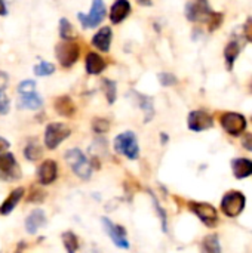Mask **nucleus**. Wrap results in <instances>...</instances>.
Masks as SVG:
<instances>
[{
    "mask_svg": "<svg viewBox=\"0 0 252 253\" xmlns=\"http://www.w3.org/2000/svg\"><path fill=\"white\" fill-rule=\"evenodd\" d=\"M65 162L70 166V169L73 170V173L76 176H79L80 179H89L91 178L92 166L79 148L68 150L65 153Z\"/></svg>",
    "mask_w": 252,
    "mask_h": 253,
    "instance_id": "f257e3e1",
    "label": "nucleus"
},
{
    "mask_svg": "<svg viewBox=\"0 0 252 253\" xmlns=\"http://www.w3.org/2000/svg\"><path fill=\"white\" fill-rule=\"evenodd\" d=\"M114 150L129 160H137L140 157V147L135 133L128 130L117 135L114 139Z\"/></svg>",
    "mask_w": 252,
    "mask_h": 253,
    "instance_id": "f03ea898",
    "label": "nucleus"
},
{
    "mask_svg": "<svg viewBox=\"0 0 252 253\" xmlns=\"http://www.w3.org/2000/svg\"><path fill=\"white\" fill-rule=\"evenodd\" d=\"M247 205V199L241 191H229L221 200V211L229 218L239 216Z\"/></svg>",
    "mask_w": 252,
    "mask_h": 253,
    "instance_id": "7ed1b4c3",
    "label": "nucleus"
},
{
    "mask_svg": "<svg viewBox=\"0 0 252 253\" xmlns=\"http://www.w3.org/2000/svg\"><path fill=\"white\" fill-rule=\"evenodd\" d=\"M71 130L64 123H49L45 130V145L49 150H55L62 141L70 136Z\"/></svg>",
    "mask_w": 252,
    "mask_h": 253,
    "instance_id": "20e7f679",
    "label": "nucleus"
},
{
    "mask_svg": "<svg viewBox=\"0 0 252 253\" xmlns=\"http://www.w3.org/2000/svg\"><path fill=\"white\" fill-rule=\"evenodd\" d=\"M21 178V168L12 153L0 154V179L10 182Z\"/></svg>",
    "mask_w": 252,
    "mask_h": 253,
    "instance_id": "39448f33",
    "label": "nucleus"
},
{
    "mask_svg": "<svg viewBox=\"0 0 252 253\" xmlns=\"http://www.w3.org/2000/svg\"><path fill=\"white\" fill-rule=\"evenodd\" d=\"M55 53H56V58H58L59 64L62 67L68 68L79 59L80 49H79V44L74 43L73 40H64L62 43L56 44Z\"/></svg>",
    "mask_w": 252,
    "mask_h": 253,
    "instance_id": "423d86ee",
    "label": "nucleus"
},
{
    "mask_svg": "<svg viewBox=\"0 0 252 253\" xmlns=\"http://www.w3.org/2000/svg\"><path fill=\"white\" fill-rule=\"evenodd\" d=\"M189 209L206 225V227H215L218 224V213L215 211V208L209 203H203V202H190L189 203Z\"/></svg>",
    "mask_w": 252,
    "mask_h": 253,
    "instance_id": "0eeeda50",
    "label": "nucleus"
},
{
    "mask_svg": "<svg viewBox=\"0 0 252 253\" xmlns=\"http://www.w3.org/2000/svg\"><path fill=\"white\" fill-rule=\"evenodd\" d=\"M223 129L233 136H239L247 129V119L239 113H224L220 119Z\"/></svg>",
    "mask_w": 252,
    "mask_h": 253,
    "instance_id": "6e6552de",
    "label": "nucleus"
},
{
    "mask_svg": "<svg viewBox=\"0 0 252 253\" xmlns=\"http://www.w3.org/2000/svg\"><path fill=\"white\" fill-rule=\"evenodd\" d=\"M212 12L206 0H195L186 6V16L192 22H208Z\"/></svg>",
    "mask_w": 252,
    "mask_h": 253,
    "instance_id": "1a4fd4ad",
    "label": "nucleus"
},
{
    "mask_svg": "<svg viewBox=\"0 0 252 253\" xmlns=\"http://www.w3.org/2000/svg\"><path fill=\"white\" fill-rule=\"evenodd\" d=\"M104 16H105V4H104L102 0H94L91 12L88 15H83V13L77 15V18L82 22L83 28H94V27H97L98 24L102 22Z\"/></svg>",
    "mask_w": 252,
    "mask_h": 253,
    "instance_id": "9d476101",
    "label": "nucleus"
},
{
    "mask_svg": "<svg viewBox=\"0 0 252 253\" xmlns=\"http://www.w3.org/2000/svg\"><path fill=\"white\" fill-rule=\"evenodd\" d=\"M102 225H104L105 233L108 234V237L114 243V246H117L120 249H129V242H128L126 231L123 227L113 224L108 218H102Z\"/></svg>",
    "mask_w": 252,
    "mask_h": 253,
    "instance_id": "9b49d317",
    "label": "nucleus"
},
{
    "mask_svg": "<svg viewBox=\"0 0 252 253\" xmlns=\"http://www.w3.org/2000/svg\"><path fill=\"white\" fill-rule=\"evenodd\" d=\"M187 125H189V129L193 132H203V130L211 129L214 126V120L206 111L195 110L189 114Z\"/></svg>",
    "mask_w": 252,
    "mask_h": 253,
    "instance_id": "f8f14e48",
    "label": "nucleus"
},
{
    "mask_svg": "<svg viewBox=\"0 0 252 253\" xmlns=\"http://www.w3.org/2000/svg\"><path fill=\"white\" fill-rule=\"evenodd\" d=\"M58 178V166L53 160H45L37 169V179L42 185H50Z\"/></svg>",
    "mask_w": 252,
    "mask_h": 253,
    "instance_id": "ddd939ff",
    "label": "nucleus"
},
{
    "mask_svg": "<svg viewBox=\"0 0 252 253\" xmlns=\"http://www.w3.org/2000/svg\"><path fill=\"white\" fill-rule=\"evenodd\" d=\"M46 224V215L42 209H34L25 219V230L28 234H36Z\"/></svg>",
    "mask_w": 252,
    "mask_h": 253,
    "instance_id": "4468645a",
    "label": "nucleus"
},
{
    "mask_svg": "<svg viewBox=\"0 0 252 253\" xmlns=\"http://www.w3.org/2000/svg\"><path fill=\"white\" fill-rule=\"evenodd\" d=\"M131 12V3L128 0H116L110 9V21L113 24L122 22Z\"/></svg>",
    "mask_w": 252,
    "mask_h": 253,
    "instance_id": "2eb2a0df",
    "label": "nucleus"
},
{
    "mask_svg": "<svg viewBox=\"0 0 252 253\" xmlns=\"http://www.w3.org/2000/svg\"><path fill=\"white\" fill-rule=\"evenodd\" d=\"M111 39H113V31L110 27H102L92 39V44L101 50V52H108L110 44H111Z\"/></svg>",
    "mask_w": 252,
    "mask_h": 253,
    "instance_id": "dca6fc26",
    "label": "nucleus"
},
{
    "mask_svg": "<svg viewBox=\"0 0 252 253\" xmlns=\"http://www.w3.org/2000/svg\"><path fill=\"white\" fill-rule=\"evenodd\" d=\"M22 196H24V188L22 187H18L13 191H10L9 196L6 197V200L0 205V215H4V216L9 215L18 206V203L21 202Z\"/></svg>",
    "mask_w": 252,
    "mask_h": 253,
    "instance_id": "f3484780",
    "label": "nucleus"
},
{
    "mask_svg": "<svg viewBox=\"0 0 252 253\" xmlns=\"http://www.w3.org/2000/svg\"><path fill=\"white\" fill-rule=\"evenodd\" d=\"M85 64H86V71H88V74H91V76H98V74H101V73L105 70V67H107L104 58H101V56H100L98 53H95V52H89V53L86 55Z\"/></svg>",
    "mask_w": 252,
    "mask_h": 253,
    "instance_id": "a211bd4d",
    "label": "nucleus"
},
{
    "mask_svg": "<svg viewBox=\"0 0 252 253\" xmlns=\"http://www.w3.org/2000/svg\"><path fill=\"white\" fill-rule=\"evenodd\" d=\"M232 170H233L235 178H238V179H245V178L251 176L252 160L244 159V157H239V159L232 160Z\"/></svg>",
    "mask_w": 252,
    "mask_h": 253,
    "instance_id": "6ab92c4d",
    "label": "nucleus"
},
{
    "mask_svg": "<svg viewBox=\"0 0 252 253\" xmlns=\"http://www.w3.org/2000/svg\"><path fill=\"white\" fill-rule=\"evenodd\" d=\"M18 105H19V108L39 110L43 105V101H42V98L34 90V92H28V93H19Z\"/></svg>",
    "mask_w": 252,
    "mask_h": 253,
    "instance_id": "aec40b11",
    "label": "nucleus"
},
{
    "mask_svg": "<svg viewBox=\"0 0 252 253\" xmlns=\"http://www.w3.org/2000/svg\"><path fill=\"white\" fill-rule=\"evenodd\" d=\"M53 107H55V111H56L59 116H62V117H71V116L74 114V111H76L74 102H73L71 98L67 96V95L58 96V98L55 99Z\"/></svg>",
    "mask_w": 252,
    "mask_h": 253,
    "instance_id": "412c9836",
    "label": "nucleus"
},
{
    "mask_svg": "<svg viewBox=\"0 0 252 253\" xmlns=\"http://www.w3.org/2000/svg\"><path fill=\"white\" fill-rule=\"evenodd\" d=\"M241 50H242V47H241V44H239L236 40L230 42V43L226 46V49H224V58H226L227 70H232V68H233L235 61L238 59V56H239Z\"/></svg>",
    "mask_w": 252,
    "mask_h": 253,
    "instance_id": "4be33fe9",
    "label": "nucleus"
},
{
    "mask_svg": "<svg viewBox=\"0 0 252 253\" xmlns=\"http://www.w3.org/2000/svg\"><path fill=\"white\" fill-rule=\"evenodd\" d=\"M202 253H221V246L217 234H209L203 239Z\"/></svg>",
    "mask_w": 252,
    "mask_h": 253,
    "instance_id": "5701e85b",
    "label": "nucleus"
},
{
    "mask_svg": "<svg viewBox=\"0 0 252 253\" xmlns=\"http://www.w3.org/2000/svg\"><path fill=\"white\" fill-rule=\"evenodd\" d=\"M62 243H64L67 253H76L79 251V239L71 231H65L62 234Z\"/></svg>",
    "mask_w": 252,
    "mask_h": 253,
    "instance_id": "b1692460",
    "label": "nucleus"
},
{
    "mask_svg": "<svg viewBox=\"0 0 252 253\" xmlns=\"http://www.w3.org/2000/svg\"><path fill=\"white\" fill-rule=\"evenodd\" d=\"M137 95V99H138V105L141 110H144L147 113V117H146V122L151 120L153 114H154V110H153V99L149 98V96H144L141 93H135Z\"/></svg>",
    "mask_w": 252,
    "mask_h": 253,
    "instance_id": "393cba45",
    "label": "nucleus"
},
{
    "mask_svg": "<svg viewBox=\"0 0 252 253\" xmlns=\"http://www.w3.org/2000/svg\"><path fill=\"white\" fill-rule=\"evenodd\" d=\"M42 154H43V151L37 142H28L27 147L24 148V156L30 162H37L42 157Z\"/></svg>",
    "mask_w": 252,
    "mask_h": 253,
    "instance_id": "a878e982",
    "label": "nucleus"
},
{
    "mask_svg": "<svg viewBox=\"0 0 252 253\" xmlns=\"http://www.w3.org/2000/svg\"><path fill=\"white\" fill-rule=\"evenodd\" d=\"M102 90L107 96V101L110 104H113L116 101V93H117V87H116V83L113 80H108V79H104L102 80Z\"/></svg>",
    "mask_w": 252,
    "mask_h": 253,
    "instance_id": "bb28decb",
    "label": "nucleus"
},
{
    "mask_svg": "<svg viewBox=\"0 0 252 253\" xmlns=\"http://www.w3.org/2000/svg\"><path fill=\"white\" fill-rule=\"evenodd\" d=\"M59 36L64 40H73L74 39V30L71 27V24L68 22V19L62 18L59 21Z\"/></svg>",
    "mask_w": 252,
    "mask_h": 253,
    "instance_id": "cd10ccee",
    "label": "nucleus"
},
{
    "mask_svg": "<svg viewBox=\"0 0 252 253\" xmlns=\"http://www.w3.org/2000/svg\"><path fill=\"white\" fill-rule=\"evenodd\" d=\"M53 71H55L53 64L46 62V61H40V62L34 67V73H36L37 76H40V77L50 76V74H53Z\"/></svg>",
    "mask_w": 252,
    "mask_h": 253,
    "instance_id": "c85d7f7f",
    "label": "nucleus"
},
{
    "mask_svg": "<svg viewBox=\"0 0 252 253\" xmlns=\"http://www.w3.org/2000/svg\"><path fill=\"white\" fill-rule=\"evenodd\" d=\"M92 129H94L95 133H105V132L110 129V123H108V120L98 117V119H94V122H92Z\"/></svg>",
    "mask_w": 252,
    "mask_h": 253,
    "instance_id": "c756f323",
    "label": "nucleus"
},
{
    "mask_svg": "<svg viewBox=\"0 0 252 253\" xmlns=\"http://www.w3.org/2000/svg\"><path fill=\"white\" fill-rule=\"evenodd\" d=\"M45 196H46L45 191H42L40 188L33 187L30 194H28V197H27V202L28 203H42L45 200Z\"/></svg>",
    "mask_w": 252,
    "mask_h": 253,
    "instance_id": "7c9ffc66",
    "label": "nucleus"
},
{
    "mask_svg": "<svg viewBox=\"0 0 252 253\" xmlns=\"http://www.w3.org/2000/svg\"><path fill=\"white\" fill-rule=\"evenodd\" d=\"M221 22H223V13L212 12L211 16H209V19H208V28H209V31H215L221 25Z\"/></svg>",
    "mask_w": 252,
    "mask_h": 253,
    "instance_id": "2f4dec72",
    "label": "nucleus"
},
{
    "mask_svg": "<svg viewBox=\"0 0 252 253\" xmlns=\"http://www.w3.org/2000/svg\"><path fill=\"white\" fill-rule=\"evenodd\" d=\"M151 194V193H150ZM151 200H153V205H154V209H156V212L159 213V216H160V221H162V228H163V231L166 233V212L160 208V205H159V202H157V199L154 197V194H151Z\"/></svg>",
    "mask_w": 252,
    "mask_h": 253,
    "instance_id": "473e14b6",
    "label": "nucleus"
},
{
    "mask_svg": "<svg viewBox=\"0 0 252 253\" xmlns=\"http://www.w3.org/2000/svg\"><path fill=\"white\" fill-rule=\"evenodd\" d=\"M159 82L162 86H174L177 83V77L172 73H160L159 74Z\"/></svg>",
    "mask_w": 252,
    "mask_h": 253,
    "instance_id": "72a5a7b5",
    "label": "nucleus"
},
{
    "mask_svg": "<svg viewBox=\"0 0 252 253\" xmlns=\"http://www.w3.org/2000/svg\"><path fill=\"white\" fill-rule=\"evenodd\" d=\"M34 90H36V83L33 80H24L18 86L19 93H28V92H34Z\"/></svg>",
    "mask_w": 252,
    "mask_h": 253,
    "instance_id": "f704fd0d",
    "label": "nucleus"
},
{
    "mask_svg": "<svg viewBox=\"0 0 252 253\" xmlns=\"http://www.w3.org/2000/svg\"><path fill=\"white\" fill-rule=\"evenodd\" d=\"M7 113H9V99L3 92V93H0V114L4 116Z\"/></svg>",
    "mask_w": 252,
    "mask_h": 253,
    "instance_id": "c9c22d12",
    "label": "nucleus"
},
{
    "mask_svg": "<svg viewBox=\"0 0 252 253\" xmlns=\"http://www.w3.org/2000/svg\"><path fill=\"white\" fill-rule=\"evenodd\" d=\"M244 34L245 37L252 43V18H248V21L244 25Z\"/></svg>",
    "mask_w": 252,
    "mask_h": 253,
    "instance_id": "e433bc0d",
    "label": "nucleus"
},
{
    "mask_svg": "<svg viewBox=\"0 0 252 253\" xmlns=\"http://www.w3.org/2000/svg\"><path fill=\"white\" fill-rule=\"evenodd\" d=\"M6 86H7V77H6V74H4V73H1V71H0V93H3V92H4Z\"/></svg>",
    "mask_w": 252,
    "mask_h": 253,
    "instance_id": "4c0bfd02",
    "label": "nucleus"
},
{
    "mask_svg": "<svg viewBox=\"0 0 252 253\" xmlns=\"http://www.w3.org/2000/svg\"><path fill=\"white\" fill-rule=\"evenodd\" d=\"M244 147H245L247 150L252 151V136L251 135H247V136H245V139H244Z\"/></svg>",
    "mask_w": 252,
    "mask_h": 253,
    "instance_id": "58836bf2",
    "label": "nucleus"
},
{
    "mask_svg": "<svg viewBox=\"0 0 252 253\" xmlns=\"http://www.w3.org/2000/svg\"><path fill=\"white\" fill-rule=\"evenodd\" d=\"M6 148H9V142H7L4 138H1V136H0V154H1Z\"/></svg>",
    "mask_w": 252,
    "mask_h": 253,
    "instance_id": "ea45409f",
    "label": "nucleus"
},
{
    "mask_svg": "<svg viewBox=\"0 0 252 253\" xmlns=\"http://www.w3.org/2000/svg\"><path fill=\"white\" fill-rule=\"evenodd\" d=\"M25 248H27L25 242H19V243H18V248H16V251H15L13 253H22V251H24Z\"/></svg>",
    "mask_w": 252,
    "mask_h": 253,
    "instance_id": "a19ab883",
    "label": "nucleus"
},
{
    "mask_svg": "<svg viewBox=\"0 0 252 253\" xmlns=\"http://www.w3.org/2000/svg\"><path fill=\"white\" fill-rule=\"evenodd\" d=\"M0 15H6V6H4L3 0H0Z\"/></svg>",
    "mask_w": 252,
    "mask_h": 253,
    "instance_id": "79ce46f5",
    "label": "nucleus"
},
{
    "mask_svg": "<svg viewBox=\"0 0 252 253\" xmlns=\"http://www.w3.org/2000/svg\"><path fill=\"white\" fill-rule=\"evenodd\" d=\"M140 4H144V6H150L151 4V0H137Z\"/></svg>",
    "mask_w": 252,
    "mask_h": 253,
    "instance_id": "37998d69",
    "label": "nucleus"
},
{
    "mask_svg": "<svg viewBox=\"0 0 252 253\" xmlns=\"http://www.w3.org/2000/svg\"><path fill=\"white\" fill-rule=\"evenodd\" d=\"M166 141H168V136H166L165 133H162V142H163V144H166Z\"/></svg>",
    "mask_w": 252,
    "mask_h": 253,
    "instance_id": "c03bdc74",
    "label": "nucleus"
}]
</instances>
